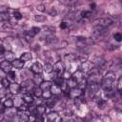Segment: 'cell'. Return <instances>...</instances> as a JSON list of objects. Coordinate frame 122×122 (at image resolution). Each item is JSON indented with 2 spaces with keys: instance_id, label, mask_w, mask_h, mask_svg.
I'll use <instances>...</instances> for the list:
<instances>
[{
  "instance_id": "1",
  "label": "cell",
  "mask_w": 122,
  "mask_h": 122,
  "mask_svg": "<svg viewBox=\"0 0 122 122\" xmlns=\"http://www.w3.org/2000/svg\"><path fill=\"white\" fill-rule=\"evenodd\" d=\"M115 82V73L112 71H108L102 78V88L107 94H111L114 90Z\"/></svg>"
},
{
  "instance_id": "2",
  "label": "cell",
  "mask_w": 122,
  "mask_h": 122,
  "mask_svg": "<svg viewBox=\"0 0 122 122\" xmlns=\"http://www.w3.org/2000/svg\"><path fill=\"white\" fill-rule=\"evenodd\" d=\"M112 24V19L110 18H99V19H96L93 21L92 25H93V28L94 30H103V29H107L109 26H111Z\"/></svg>"
},
{
  "instance_id": "3",
  "label": "cell",
  "mask_w": 122,
  "mask_h": 122,
  "mask_svg": "<svg viewBox=\"0 0 122 122\" xmlns=\"http://www.w3.org/2000/svg\"><path fill=\"white\" fill-rule=\"evenodd\" d=\"M99 88H100V85L98 84V82H95V81H92L90 84L87 85V92H88V94L90 97H94L98 91H99Z\"/></svg>"
},
{
  "instance_id": "4",
  "label": "cell",
  "mask_w": 122,
  "mask_h": 122,
  "mask_svg": "<svg viewBox=\"0 0 122 122\" xmlns=\"http://www.w3.org/2000/svg\"><path fill=\"white\" fill-rule=\"evenodd\" d=\"M35 82L31 79H27L25 81H23L21 87H22V90L27 92H30V91H33V89L35 88Z\"/></svg>"
},
{
  "instance_id": "5",
  "label": "cell",
  "mask_w": 122,
  "mask_h": 122,
  "mask_svg": "<svg viewBox=\"0 0 122 122\" xmlns=\"http://www.w3.org/2000/svg\"><path fill=\"white\" fill-rule=\"evenodd\" d=\"M53 71L58 75H62V73L65 71V65L62 61H57L53 65Z\"/></svg>"
},
{
  "instance_id": "6",
  "label": "cell",
  "mask_w": 122,
  "mask_h": 122,
  "mask_svg": "<svg viewBox=\"0 0 122 122\" xmlns=\"http://www.w3.org/2000/svg\"><path fill=\"white\" fill-rule=\"evenodd\" d=\"M82 94H83V90L80 89V88H78V87L72 88V89H71V91L69 92V97L71 98V99L78 98V97H80Z\"/></svg>"
},
{
  "instance_id": "7",
  "label": "cell",
  "mask_w": 122,
  "mask_h": 122,
  "mask_svg": "<svg viewBox=\"0 0 122 122\" xmlns=\"http://www.w3.org/2000/svg\"><path fill=\"white\" fill-rule=\"evenodd\" d=\"M93 63L92 62V61H88V60H86V61H84V62H82V64H81V66H80V70L84 72V73H87V72H90L92 69H93Z\"/></svg>"
},
{
  "instance_id": "8",
  "label": "cell",
  "mask_w": 122,
  "mask_h": 122,
  "mask_svg": "<svg viewBox=\"0 0 122 122\" xmlns=\"http://www.w3.org/2000/svg\"><path fill=\"white\" fill-rule=\"evenodd\" d=\"M8 89H9L10 93H11V94H18V93L22 91V87H21V85H19V84L16 83V82L10 83V85L9 86Z\"/></svg>"
},
{
  "instance_id": "9",
  "label": "cell",
  "mask_w": 122,
  "mask_h": 122,
  "mask_svg": "<svg viewBox=\"0 0 122 122\" xmlns=\"http://www.w3.org/2000/svg\"><path fill=\"white\" fill-rule=\"evenodd\" d=\"M30 71L34 73V74H40L43 71H44V67L42 66L41 63L39 62H34L31 67H30Z\"/></svg>"
},
{
  "instance_id": "10",
  "label": "cell",
  "mask_w": 122,
  "mask_h": 122,
  "mask_svg": "<svg viewBox=\"0 0 122 122\" xmlns=\"http://www.w3.org/2000/svg\"><path fill=\"white\" fill-rule=\"evenodd\" d=\"M17 113H18V119L20 122H26L29 120L30 113L28 110H19Z\"/></svg>"
},
{
  "instance_id": "11",
  "label": "cell",
  "mask_w": 122,
  "mask_h": 122,
  "mask_svg": "<svg viewBox=\"0 0 122 122\" xmlns=\"http://www.w3.org/2000/svg\"><path fill=\"white\" fill-rule=\"evenodd\" d=\"M47 116H48V120L51 121V122H59V121L62 120L59 113L56 112H51L47 114Z\"/></svg>"
},
{
  "instance_id": "12",
  "label": "cell",
  "mask_w": 122,
  "mask_h": 122,
  "mask_svg": "<svg viewBox=\"0 0 122 122\" xmlns=\"http://www.w3.org/2000/svg\"><path fill=\"white\" fill-rule=\"evenodd\" d=\"M11 67H12V65H11V63H10V61H8V60L1 61L0 68H1V70H2L4 72L8 73L10 71H11Z\"/></svg>"
},
{
  "instance_id": "13",
  "label": "cell",
  "mask_w": 122,
  "mask_h": 122,
  "mask_svg": "<svg viewBox=\"0 0 122 122\" xmlns=\"http://www.w3.org/2000/svg\"><path fill=\"white\" fill-rule=\"evenodd\" d=\"M77 80L76 79H74L72 76L71 77H70L69 79H67V82H66V86L68 87V88H70V89H72V88H75V87H77Z\"/></svg>"
},
{
  "instance_id": "14",
  "label": "cell",
  "mask_w": 122,
  "mask_h": 122,
  "mask_svg": "<svg viewBox=\"0 0 122 122\" xmlns=\"http://www.w3.org/2000/svg\"><path fill=\"white\" fill-rule=\"evenodd\" d=\"M51 92L52 94L57 95V94H60V93L62 92V88H61L59 85H57V84L54 83V84H52L51 87Z\"/></svg>"
},
{
  "instance_id": "15",
  "label": "cell",
  "mask_w": 122,
  "mask_h": 122,
  "mask_svg": "<svg viewBox=\"0 0 122 122\" xmlns=\"http://www.w3.org/2000/svg\"><path fill=\"white\" fill-rule=\"evenodd\" d=\"M77 59H78V56L76 54H74V53H69V54L65 55V61L68 62L69 64L75 62Z\"/></svg>"
},
{
  "instance_id": "16",
  "label": "cell",
  "mask_w": 122,
  "mask_h": 122,
  "mask_svg": "<svg viewBox=\"0 0 122 122\" xmlns=\"http://www.w3.org/2000/svg\"><path fill=\"white\" fill-rule=\"evenodd\" d=\"M11 65L14 69H17V70H20L24 67V61L21 60V59H14L12 62H11Z\"/></svg>"
},
{
  "instance_id": "17",
  "label": "cell",
  "mask_w": 122,
  "mask_h": 122,
  "mask_svg": "<svg viewBox=\"0 0 122 122\" xmlns=\"http://www.w3.org/2000/svg\"><path fill=\"white\" fill-rule=\"evenodd\" d=\"M23 99L25 101L26 104H31L33 102V95L30 93V92H25L23 94Z\"/></svg>"
},
{
  "instance_id": "18",
  "label": "cell",
  "mask_w": 122,
  "mask_h": 122,
  "mask_svg": "<svg viewBox=\"0 0 122 122\" xmlns=\"http://www.w3.org/2000/svg\"><path fill=\"white\" fill-rule=\"evenodd\" d=\"M3 55H4V57H5V60H8V61H10V62H12L14 59H16V58H15V54H14L12 51H5V53H4Z\"/></svg>"
},
{
  "instance_id": "19",
  "label": "cell",
  "mask_w": 122,
  "mask_h": 122,
  "mask_svg": "<svg viewBox=\"0 0 122 122\" xmlns=\"http://www.w3.org/2000/svg\"><path fill=\"white\" fill-rule=\"evenodd\" d=\"M74 79H76L77 80V82L78 81H80L82 78H84V72L81 71V70H76L74 72H72V75H71Z\"/></svg>"
},
{
  "instance_id": "20",
  "label": "cell",
  "mask_w": 122,
  "mask_h": 122,
  "mask_svg": "<svg viewBox=\"0 0 122 122\" xmlns=\"http://www.w3.org/2000/svg\"><path fill=\"white\" fill-rule=\"evenodd\" d=\"M92 62L93 63V65H96V66H101L105 63V60L103 57L101 56H94L92 59Z\"/></svg>"
},
{
  "instance_id": "21",
  "label": "cell",
  "mask_w": 122,
  "mask_h": 122,
  "mask_svg": "<svg viewBox=\"0 0 122 122\" xmlns=\"http://www.w3.org/2000/svg\"><path fill=\"white\" fill-rule=\"evenodd\" d=\"M24 103H25V101H24L23 97L16 96L15 98H13V105H14V107H16L17 109H18L19 107H21L22 105H24Z\"/></svg>"
},
{
  "instance_id": "22",
  "label": "cell",
  "mask_w": 122,
  "mask_h": 122,
  "mask_svg": "<svg viewBox=\"0 0 122 122\" xmlns=\"http://www.w3.org/2000/svg\"><path fill=\"white\" fill-rule=\"evenodd\" d=\"M46 111H47V108H46V106H44V105H37V106L35 107V112H36V113L39 114V115H42V114L46 113Z\"/></svg>"
},
{
  "instance_id": "23",
  "label": "cell",
  "mask_w": 122,
  "mask_h": 122,
  "mask_svg": "<svg viewBox=\"0 0 122 122\" xmlns=\"http://www.w3.org/2000/svg\"><path fill=\"white\" fill-rule=\"evenodd\" d=\"M51 82L50 81H42L41 84L39 85V87L43 90V91H46V90H51Z\"/></svg>"
},
{
  "instance_id": "24",
  "label": "cell",
  "mask_w": 122,
  "mask_h": 122,
  "mask_svg": "<svg viewBox=\"0 0 122 122\" xmlns=\"http://www.w3.org/2000/svg\"><path fill=\"white\" fill-rule=\"evenodd\" d=\"M2 105H3L5 108H11V107H13V106H14V105H13V99H11V98H7V99H5V100L2 101Z\"/></svg>"
},
{
  "instance_id": "25",
  "label": "cell",
  "mask_w": 122,
  "mask_h": 122,
  "mask_svg": "<svg viewBox=\"0 0 122 122\" xmlns=\"http://www.w3.org/2000/svg\"><path fill=\"white\" fill-rule=\"evenodd\" d=\"M20 59L21 60H23L24 62H28V61H30L31 59H32V55H31V53L30 52H24V53H22V55H21V57H20Z\"/></svg>"
},
{
  "instance_id": "26",
  "label": "cell",
  "mask_w": 122,
  "mask_h": 122,
  "mask_svg": "<svg viewBox=\"0 0 122 122\" xmlns=\"http://www.w3.org/2000/svg\"><path fill=\"white\" fill-rule=\"evenodd\" d=\"M87 85H88V82H87V79H86V78H82V79H81L80 81H78V83H77V87L80 88V89H82V90L86 89V88H87Z\"/></svg>"
},
{
  "instance_id": "27",
  "label": "cell",
  "mask_w": 122,
  "mask_h": 122,
  "mask_svg": "<svg viewBox=\"0 0 122 122\" xmlns=\"http://www.w3.org/2000/svg\"><path fill=\"white\" fill-rule=\"evenodd\" d=\"M44 71L47 73H51L53 71V66L51 63H47L44 66Z\"/></svg>"
},
{
  "instance_id": "28",
  "label": "cell",
  "mask_w": 122,
  "mask_h": 122,
  "mask_svg": "<svg viewBox=\"0 0 122 122\" xmlns=\"http://www.w3.org/2000/svg\"><path fill=\"white\" fill-rule=\"evenodd\" d=\"M32 92H33V94H34L36 97H41V96H42L43 90H42L40 87H35Z\"/></svg>"
},
{
  "instance_id": "29",
  "label": "cell",
  "mask_w": 122,
  "mask_h": 122,
  "mask_svg": "<svg viewBox=\"0 0 122 122\" xmlns=\"http://www.w3.org/2000/svg\"><path fill=\"white\" fill-rule=\"evenodd\" d=\"M9 19H10V15L8 12H1V14H0L1 22H8Z\"/></svg>"
},
{
  "instance_id": "30",
  "label": "cell",
  "mask_w": 122,
  "mask_h": 122,
  "mask_svg": "<svg viewBox=\"0 0 122 122\" xmlns=\"http://www.w3.org/2000/svg\"><path fill=\"white\" fill-rule=\"evenodd\" d=\"M51 90H46V91H43V93H42V97L44 98V99H49V98H51Z\"/></svg>"
},
{
  "instance_id": "31",
  "label": "cell",
  "mask_w": 122,
  "mask_h": 122,
  "mask_svg": "<svg viewBox=\"0 0 122 122\" xmlns=\"http://www.w3.org/2000/svg\"><path fill=\"white\" fill-rule=\"evenodd\" d=\"M1 84H2V88H9V86L10 85V83L8 77H7V78H2Z\"/></svg>"
},
{
  "instance_id": "32",
  "label": "cell",
  "mask_w": 122,
  "mask_h": 122,
  "mask_svg": "<svg viewBox=\"0 0 122 122\" xmlns=\"http://www.w3.org/2000/svg\"><path fill=\"white\" fill-rule=\"evenodd\" d=\"M106 105H107V101L104 100V99H100V100L97 102V106H98V108L101 109V110H103V109L106 107Z\"/></svg>"
},
{
  "instance_id": "33",
  "label": "cell",
  "mask_w": 122,
  "mask_h": 122,
  "mask_svg": "<svg viewBox=\"0 0 122 122\" xmlns=\"http://www.w3.org/2000/svg\"><path fill=\"white\" fill-rule=\"evenodd\" d=\"M34 20L36 22H44L47 20L45 15H34Z\"/></svg>"
},
{
  "instance_id": "34",
  "label": "cell",
  "mask_w": 122,
  "mask_h": 122,
  "mask_svg": "<svg viewBox=\"0 0 122 122\" xmlns=\"http://www.w3.org/2000/svg\"><path fill=\"white\" fill-rule=\"evenodd\" d=\"M80 15L82 18H89L92 15V12L90 10H83V11H81Z\"/></svg>"
},
{
  "instance_id": "35",
  "label": "cell",
  "mask_w": 122,
  "mask_h": 122,
  "mask_svg": "<svg viewBox=\"0 0 122 122\" xmlns=\"http://www.w3.org/2000/svg\"><path fill=\"white\" fill-rule=\"evenodd\" d=\"M55 100H51V98H49V99H47V101H46V104H47V107L48 108H52V107H54V105H55Z\"/></svg>"
},
{
  "instance_id": "36",
  "label": "cell",
  "mask_w": 122,
  "mask_h": 122,
  "mask_svg": "<svg viewBox=\"0 0 122 122\" xmlns=\"http://www.w3.org/2000/svg\"><path fill=\"white\" fill-rule=\"evenodd\" d=\"M117 92L122 94V76L117 81Z\"/></svg>"
},
{
  "instance_id": "37",
  "label": "cell",
  "mask_w": 122,
  "mask_h": 122,
  "mask_svg": "<svg viewBox=\"0 0 122 122\" xmlns=\"http://www.w3.org/2000/svg\"><path fill=\"white\" fill-rule=\"evenodd\" d=\"M113 38H114V40L117 41V42H122V33H120V32L114 33Z\"/></svg>"
},
{
  "instance_id": "38",
  "label": "cell",
  "mask_w": 122,
  "mask_h": 122,
  "mask_svg": "<svg viewBox=\"0 0 122 122\" xmlns=\"http://www.w3.org/2000/svg\"><path fill=\"white\" fill-rule=\"evenodd\" d=\"M7 75H8V77H9L10 79H14V78L16 77V73H15V71H10L7 73Z\"/></svg>"
},
{
  "instance_id": "39",
  "label": "cell",
  "mask_w": 122,
  "mask_h": 122,
  "mask_svg": "<svg viewBox=\"0 0 122 122\" xmlns=\"http://www.w3.org/2000/svg\"><path fill=\"white\" fill-rule=\"evenodd\" d=\"M13 17H14L16 20H20V19H22V14H21L19 11L15 10V11L13 12Z\"/></svg>"
},
{
  "instance_id": "40",
  "label": "cell",
  "mask_w": 122,
  "mask_h": 122,
  "mask_svg": "<svg viewBox=\"0 0 122 122\" xmlns=\"http://www.w3.org/2000/svg\"><path fill=\"white\" fill-rule=\"evenodd\" d=\"M59 27H60V29L65 30V29L68 27V24H67L66 22H61V23H60V25H59Z\"/></svg>"
},
{
  "instance_id": "41",
  "label": "cell",
  "mask_w": 122,
  "mask_h": 122,
  "mask_svg": "<svg viewBox=\"0 0 122 122\" xmlns=\"http://www.w3.org/2000/svg\"><path fill=\"white\" fill-rule=\"evenodd\" d=\"M36 9H37V10H39V11H44V10H45V6H44V5H38V6L36 7Z\"/></svg>"
},
{
  "instance_id": "42",
  "label": "cell",
  "mask_w": 122,
  "mask_h": 122,
  "mask_svg": "<svg viewBox=\"0 0 122 122\" xmlns=\"http://www.w3.org/2000/svg\"><path fill=\"white\" fill-rule=\"evenodd\" d=\"M49 13H50V15H51V16H55L57 12H56V10H55L52 8V9H51V10L49 11Z\"/></svg>"
},
{
  "instance_id": "43",
  "label": "cell",
  "mask_w": 122,
  "mask_h": 122,
  "mask_svg": "<svg viewBox=\"0 0 122 122\" xmlns=\"http://www.w3.org/2000/svg\"><path fill=\"white\" fill-rule=\"evenodd\" d=\"M29 120H30V121H35V120H36L35 115H34V114H30V116H29Z\"/></svg>"
},
{
  "instance_id": "44",
  "label": "cell",
  "mask_w": 122,
  "mask_h": 122,
  "mask_svg": "<svg viewBox=\"0 0 122 122\" xmlns=\"http://www.w3.org/2000/svg\"><path fill=\"white\" fill-rule=\"evenodd\" d=\"M63 112H64V114H65L66 116H70V115H71V112L70 110H66V111H64Z\"/></svg>"
},
{
  "instance_id": "45",
  "label": "cell",
  "mask_w": 122,
  "mask_h": 122,
  "mask_svg": "<svg viewBox=\"0 0 122 122\" xmlns=\"http://www.w3.org/2000/svg\"><path fill=\"white\" fill-rule=\"evenodd\" d=\"M94 7H95L94 4H91V8H92V9H94Z\"/></svg>"
}]
</instances>
